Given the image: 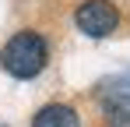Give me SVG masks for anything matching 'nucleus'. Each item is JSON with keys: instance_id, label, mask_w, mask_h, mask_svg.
Masks as SVG:
<instances>
[{"instance_id": "f257e3e1", "label": "nucleus", "mask_w": 130, "mask_h": 127, "mask_svg": "<svg viewBox=\"0 0 130 127\" xmlns=\"http://www.w3.org/2000/svg\"><path fill=\"white\" fill-rule=\"evenodd\" d=\"M46 60H49L46 39L35 35V32H18L14 39L4 46V53H0V67L11 78H35L46 67Z\"/></svg>"}, {"instance_id": "f03ea898", "label": "nucleus", "mask_w": 130, "mask_h": 127, "mask_svg": "<svg viewBox=\"0 0 130 127\" xmlns=\"http://www.w3.org/2000/svg\"><path fill=\"white\" fill-rule=\"evenodd\" d=\"M74 21H77V28H81L85 35L106 39V35L116 32V25H120V11H116L109 0H85V4L77 7Z\"/></svg>"}, {"instance_id": "7ed1b4c3", "label": "nucleus", "mask_w": 130, "mask_h": 127, "mask_svg": "<svg viewBox=\"0 0 130 127\" xmlns=\"http://www.w3.org/2000/svg\"><path fill=\"white\" fill-rule=\"evenodd\" d=\"M99 106L106 113V120H112L116 127L130 124V74H116L112 81H106L99 88Z\"/></svg>"}, {"instance_id": "20e7f679", "label": "nucleus", "mask_w": 130, "mask_h": 127, "mask_svg": "<svg viewBox=\"0 0 130 127\" xmlns=\"http://www.w3.org/2000/svg\"><path fill=\"white\" fill-rule=\"evenodd\" d=\"M32 127H81V120H77V113L70 109V106H42L39 113H35V120H32Z\"/></svg>"}]
</instances>
